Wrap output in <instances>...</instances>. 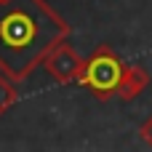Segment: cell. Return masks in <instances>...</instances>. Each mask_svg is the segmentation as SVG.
I'll list each match as a JSON object with an SVG mask.
<instances>
[{"instance_id": "cell-5", "label": "cell", "mask_w": 152, "mask_h": 152, "mask_svg": "<svg viewBox=\"0 0 152 152\" xmlns=\"http://www.w3.org/2000/svg\"><path fill=\"white\" fill-rule=\"evenodd\" d=\"M16 102H19V91H16L13 80L0 69V115H3V112H8Z\"/></svg>"}, {"instance_id": "cell-1", "label": "cell", "mask_w": 152, "mask_h": 152, "mask_svg": "<svg viewBox=\"0 0 152 152\" xmlns=\"http://www.w3.org/2000/svg\"><path fill=\"white\" fill-rule=\"evenodd\" d=\"M72 27L45 0H0V69L24 80Z\"/></svg>"}, {"instance_id": "cell-4", "label": "cell", "mask_w": 152, "mask_h": 152, "mask_svg": "<svg viewBox=\"0 0 152 152\" xmlns=\"http://www.w3.org/2000/svg\"><path fill=\"white\" fill-rule=\"evenodd\" d=\"M150 86V72L139 64H131L123 69V77H120V86H118V96L123 102H131L136 96H142V91H147Z\"/></svg>"}, {"instance_id": "cell-6", "label": "cell", "mask_w": 152, "mask_h": 152, "mask_svg": "<svg viewBox=\"0 0 152 152\" xmlns=\"http://www.w3.org/2000/svg\"><path fill=\"white\" fill-rule=\"evenodd\" d=\"M139 139H142L147 147H152V118H147V120L139 126Z\"/></svg>"}, {"instance_id": "cell-3", "label": "cell", "mask_w": 152, "mask_h": 152, "mask_svg": "<svg viewBox=\"0 0 152 152\" xmlns=\"http://www.w3.org/2000/svg\"><path fill=\"white\" fill-rule=\"evenodd\" d=\"M83 64H86V59H83L67 40L56 43V45L45 53V59H43L45 72H48L53 80H59V83H77V80H80V72H83Z\"/></svg>"}, {"instance_id": "cell-2", "label": "cell", "mask_w": 152, "mask_h": 152, "mask_svg": "<svg viewBox=\"0 0 152 152\" xmlns=\"http://www.w3.org/2000/svg\"><path fill=\"white\" fill-rule=\"evenodd\" d=\"M123 69H126V64L120 61V56L110 45H99L86 59L77 83L83 88H88L96 99H110V96H118V86H120Z\"/></svg>"}]
</instances>
